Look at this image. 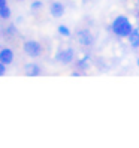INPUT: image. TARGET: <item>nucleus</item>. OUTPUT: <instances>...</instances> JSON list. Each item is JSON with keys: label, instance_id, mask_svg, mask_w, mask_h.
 I'll list each match as a JSON object with an SVG mask.
<instances>
[{"label": "nucleus", "instance_id": "f257e3e1", "mask_svg": "<svg viewBox=\"0 0 139 148\" xmlns=\"http://www.w3.org/2000/svg\"><path fill=\"white\" fill-rule=\"evenodd\" d=\"M21 49L24 56H27L29 58H33V60H39V58H43L47 54V47L42 40H38V39H25L23 40L21 43Z\"/></svg>", "mask_w": 139, "mask_h": 148}, {"label": "nucleus", "instance_id": "f03ea898", "mask_svg": "<svg viewBox=\"0 0 139 148\" xmlns=\"http://www.w3.org/2000/svg\"><path fill=\"white\" fill-rule=\"evenodd\" d=\"M109 29L117 38H129L135 27H133L132 21H130L126 15H117L115 18L112 20Z\"/></svg>", "mask_w": 139, "mask_h": 148}, {"label": "nucleus", "instance_id": "7ed1b4c3", "mask_svg": "<svg viewBox=\"0 0 139 148\" xmlns=\"http://www.w3.org/2000/svg\"><path fill=\"white\" fill-rule=\"evenodd\" d=\"M76 43L82 48H93L96 45V34L90 27H79L75 30Z\"/></svg>", "mask_w": 139, "mask_h": 148}, {"label": "nucleus", "instance_id": "20e7f679", "mask_svg": "<svg viewBox=\"0 0 139 148\" xmlns=\"http://www.w3.org/2000/svg\"><path fill=\"white\" fill-rule=\"evenodd\" d=\"M55 63L60 66H71L76 62V51L72 47H66L57 51V54L54 57Z\"/></svg>", "mask_w": 139, "mask_h": 148}, {"label": "nucleus", "instance_id": "39448f33", "mask_svg": "<svg viewBox=\"0 0 139 148\" xmlns=\"http://www.w3.org/2000/svg\"><path fill=\"white\" fill-rule=\"evenodd\" d=\"M67 12V6L62 0H51L48 3V14L51 18L54 20H60L62 16H64Z\"/></svg>", "mask_w": 139, "mask_h": 148}, {"label": "nucleus", "instance_id": "423d86ee", "mask_svg": "<svg viewBox=\"0 0 139 148\" xmlns=\"http://www.w3.org/2000/svg\"><path fill=\"white\" fill-rule=\"evenodd\" d=\"M0 62L5 63L6 66H11L15 62V51L9 45H2L0 47Z\"/></svg>", "mask_w": 139, "mask_h": 148}, {"label": "nucleus", "instance_id": "0eeeda50", "mask_svg": "<svg viewBox=\"0 0 139 148\" xmlns=\"http://www.w3.org/2000/svg\"><path fill=\"white\" fill-rule=\"evenodd\" d=\"M23 73L27 76H39L43 73V67L36 62H29L23 66Z\"/></svg>", "mask_w": 139, "mask_h": 148}, {"label": "nucleus", "instance_id": "6e6552de", "mask_svg": "<svg viewBox=\"0 0 139 148\" xmlns=\"http://www.w3.org/2000/svg\"><path fill=\"white\" fill-rule=\"evenodd\" d=\"M16 38H18V29H16L12 23L5 24V27H3V39L5 40H15Z\"/></svg>", "mask_w": 139, "mask_h": 148}, {"label": "nucleus", "instance_id": "1a4fd4ad", "mask_svg": "<svg viewBox=\"0 0 139 148\" xmlns=\"http://www.w3.org/2000/svg\"><path fill=\"white\" fill-rule=\"evenodd\" d=\"M90 60H91L90 56H84L82 58L76 60V62H75V69H76V71H81V72L88 71V67H90V64H91Z\"/></svg>", "mask_w": 139, "mask_h": 148}, {"label": "nucleus", "instance_id": "9d476101", "mask_svg": "<svg viewBox=\"0 0 139 148\" xmlns=\"http://www.w3.org/2000/svg\"><path fill=\"white\" fill-rule=\"evenodd\" d=\"M11 16H12V9H11L9 5L0 8V21L2 23H9Z\"/></svg>", "mask_w": 139, "mask_h": 148}, {"label": "nucleus", "instance_id": "9b49d317", "mask_svg": "<svg viewBox=\"0 0 139 148\" xmlns=\"http://www.w3.org/2000/svg\"><path fill=\"white\" fill-rule=\"evenodd\" d=\"M129 42H130V45H132V48H139V29H133V32L130 33V36L127 38Z\"/></svg>", "mask_w": 139, "mask_h": 148}, {"label": "nucleus", "instance_id": "f8f14e48", "mask_svg": "<svg viewBox=\"0 0 139 148\" xmlns=\"http://www.w3.org/2000/svg\"><path fill=\"white\" fill-rule=\"evenodd\" d=\"M57 32L60 33V36H64V38L72 36V32H71V29H69L67 25H64V24H60L58 27H57Z\"/></svg>", "mask_w": 139, "mask_h": 148}, {"label": "nucleus", "instance_id": "ddd939ff", "mask_svg": "<svg viewBox=\"0 0 139 148\" xmlns=\"http://www.w3.org/2000/svg\"><path fill=\"white\" fill-rule=\"evenodd\" d=\"M30 8H31V11H33V12L40 11L42 8H43V2H42V0H34V2L30 5Z\"/></svg>", "mask_w": 139, "mask_h": 148}, {"label": "nucleus", "instance_id": "4468645a", "mask_svg": "<svg viewBox=\"0 0 139 148\" xmlns=\"http://www.w3.org/2000/svg\"><path fill=\"white\" fill-rule=\"evenodd\" d=\"M6 72H8V66H6L5 63H2V62H0V76L6 75Z\"/></svg>", "mask_w": 139, "mask_h": 148}, {"label": "nucleus", "instance_id": "2eb2a0df", "mask_svg": "<svg viewBox=\"0 0 139 148\" xmlns=\"http://www.w3.org/2000/svg\"><path fill=\"white\" fill-rule=\"evenodd\" d=\"M8 5V0H0V8L2 6H6Z\"/></svg>", "mask_w": 139, "mask_h": 148}, {"label": "nucleus", "instance_id": "dca6fc26", "mask_svg": "<svg viewBox=\"0 0 139 148\" xmlns=\"http://www.w3.org/2000/svg\"><path fill=\"white\" fill-rule=\"evenodd\" d=\"M136 66H138V67H139V57H138V58H136Z\"/></svg>", "mask_w": 139, "mask_h": 148}, {"label": "nucleus", "instance_id": "f3484780", "mask_svg": "<svg viewBox=\"0 0 139 148\" xmlns=\"http://www.w3.org/2000/svg\"><path fill=\"white\" fill-rule=\"evenodd\" d=\"M16 2H25V0H16Z\"/></svg>", "mask_w": 139, "mask_h": 148}, {"label": "nucleus", "instance_id": "a211bd4d", "mask_svg": "<svg viewBox=\"0 0 139 148\" xmlns=\"http://www.w3.org/2000/svg\"><path fill=\"white\" fill-rule=\"evenodd\" d=\"M136 3H138V5H139V0H136Z\"/></svg>", "mask_w": 139, "mask_h": 148}]
</instances>
